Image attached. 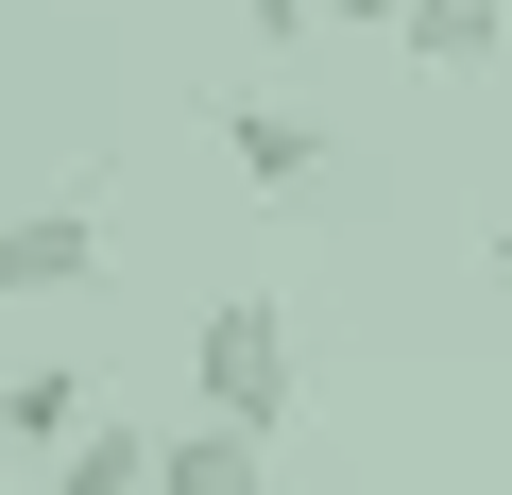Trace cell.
Segmentation results:
<instances>
[{"label":"cell","instance_id":"1","mask_svg":"<svg viewBox=\"0 0 512 495\" xmlns=\"http://www.w3.org/2000/svg\"><path fill=\"white\" fill-rule=\"evenodd\" d=\"M188 393H205L222 427L274 444V427H291V308H274V291H205V325H188Z\"/></svg>","mask_w":512,"mask_h":495},{"label":"cell","instance_id":"2","mask_svg":"<svg viewBox=\"0 0 512 495\" xmlns=\"http://www.w3.org/2000/svg\"><path fill=\"white\" fill-rule=\"evenodd\" d=\"M222 154H239L256 188H325V171H342V137H325L308 103H256V86H222Z\"/></svg>","mask_w":512,"mask_h":495},{"label":"cell","instance_id":"3","mask_svg":"<svg viewBox=\"0 0 512 495\" xmlns=\"http://www.w3.org/2000/svg\"><path fill=\"white\" fill-rule=\"evenodd\" d=\"M86 274H103V222H86V205H18V222H0V308L86 291Z\"/></svg>","mask_w":512,"mask_h":495},{"label":"cell","instance_id":"4","mask_svg":"<svg viewBox=\"0 0 512 495\" xmlns=\"http://www.w3.org/2000/svg\"><path fill=\"white\" fill-rule=\"evenodd\" d=\"M154 478H171V444H154V427H120V410H103L86 444H52V495H154Z\"/></svg>","mask_w":512,"mask_h":495},{"label":"cell","instance_id":"5","mask_svg":"<svg viewBox=\"0 0 512 495\" xmlns=\"http://www.w3.org/2000/svg\"><path fill=\"white\" fill-rule=\"evenodd\" d=\"M0 427H18V444H86V427H103V393H86L69 359H18V376H0Z\"/></svg>","mask_w":512,"mask_h":495},{"label":"cell","instance_id":"6","mask_svg":"<svg viewBox=\"0 0 512 495\" xmlns=\"http://www.w3.org/2000/svg\"><path fill=\"white\" fill-rule=\"evenodd\" d=\"M154 495H274V461H256V427L205 410V427H171V478H154Z\"/></svg>","mask_w":512,"mask_h":495},{"label":"cell","instance_id":"7","mask_svg":"<svg viewBox=\"0 0 512 495\" xmlns=\"http://www.w3.org/2000/svg\"><path fill=\"white\" fill-rule=\"evenodd\" d=\"M495 35H512V0H410V52L427 69H495Z\"/></svg>","mask_w":512,"mask_h":495},{"label":"cell","instance_id":"8","mask_svg":"<svg viewBox=\"0 0 512 495\" xmlns=\"http://www.w3.org/2000/svg\"><path fill=\"white\" fill-rule=\"evenodd\" d=\"M274 35H410V0H256Z\"/></svg>","mask_w":512,"mask_h":495},{"label":"cell","instance_id":"9","mask_svg":"<svg viewBox=\"0 0 512 495\" xmlns=\"http://www.w3.org/2000/svg\"><path fill=\"white\" fill-rule=\"evenodd\" d=\"M495 274H512V205H495Z\"/></svg>","mask_w":512,"mask_h":495}]
</instances>
